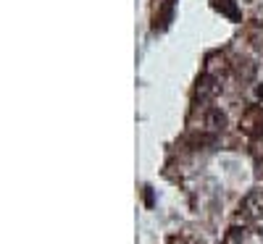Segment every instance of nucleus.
Returning <instances> with one entry per match:
<instances>
[{
    "instance_id": "obj_1",
    "label": "nucleus",
    "mask_w": 263,
    "mask_h": 244,
    "mask_svg": "<svg viewBox=\"0 0 263 244\" xmlns=\"http://www.w3.org/2000/svg\"><path fill=\"white\" fill-rule=\"evenodd\" d=\"M239 129L250 139H260L263 137V105H250L242 113V118H239Z\"/></svg>"
},
{
    "instance_id": "obj_2",
    "label": "nucleus",
    "mask_w": 263,
    "mask_h": 244,
    "mask_svg": "<svg viewBox=\"0 0 263 244\" xmlns=\"http://www.w3.org/2000/svg\"><path fill=\"white\" fill-rule=\"evenodd\" d=\"M218 90H221V87H218V79L205 71L200 79H197V84H195V100L208 103V100H213L218 95Z\"/></svg>"
},
{
    "instance_id": "obj_3",
    "label": "nucleus",
    "mask_w": 263,
    "mask_h": 244,
    "mask_svg": "<svg viewBox=\"0 0 263 244\" xmlns=\"http://www.w3.org/2000/svg\"><path fill=\"white\" fill-rule=\"evenodd\" d=\"M174 11H177V0H163V3L156 8V16H153V32L168 29L171 21H174Z\"/></svg>"
},
{
    "instance_id": "obj_4",
    "label": "nucleus",
    "mask_w": 263,
    "mask_h": 244,
    "mask_svg": "<svg viewBox=\"0 0 263 244\" xmlns=\"http://www.w3.org/2000/svg\"><path fill=\"white\" fill-rule=\"evenodd\" d=\"M242 218H248V220L263 218V192H250L242 199Z\"/></svg>"
},
{
    "instance_id": "obj_5",
    "label": "nucleus",
    "mask_w": 263,
    "mask_h": 244,
    "mask_svg": "<svg viewBox=\"0 0 263 244\" xmlns=\"http://www.w3.org/2000/svg\"><path fill=\"white\" fill-rule=\"evenodd\" d=\"M205 129L224 131L227 129V113H221L218 108H208V113H205Z\"/></svg>"
},
{
    "instance_id": "obj_6",
    "label": "nucleus",
    "mask_w": 263,
    "mask_h": 244,
    "mask_svg": "<svg viewBox=\"0 0 263 244\" xmlns=\"http://www.w3.org/2000/svg\"><path fill=\"white\" fill-rule=\"evenodd\" d=\"M213 8L221 11V13H224L227 18H232V21H242V13H239L237 0H213Z\"/></svg>"
},
{
    "instance_id": "obj_7",
    "label": "nucleus",
    "mask_w": 263,
    "mask_h": 244,
    "mask_svg": "<svg viewBox=\"0 0 263 244\" xmlns=\"http://www.w3.org/2000/svg\"><path fill=\"white\" fill-rule=\"evenodd\" d=\"M242 239H245V229H229L221 244H242Z\"/></svg>"
},
{
    "instance_id": "obj_8",
    "label": "nucleus",
    "mask_w": 263,
    "mask_h": 244,
    "mask_svg": "<svg viewBox=\"0 0 263 244\" xmlns=\"http://www.w3.org/2000/svg\"><path fill=\"white\" fill-rule=\"evenodd\" d=\"M242 244H263V234H260V231H253V229H250V231L245 229V239H242Z\"/></svg>"
},
{
    "instance_id": "obj_9",
    "label": "nucleus",
    "mask_w": 263,
    "mask_h": 244,
    "mask_svg": "<svg viewBox=\"0 0 263 244\" xmlns=\"http://www.w3.org/2000/svg\"><path fill=\"white\" fill-rule=\"evenodd\" d=\"M153 202H156V199H153V189H150V187H145V205H147V208H153Z\"/></svg>"
},
{
    "instance_id": "obj_10",
    "label": "nucleus",
    "mask_w": 263,
    "mask_h": 244,
    "mask_svg": "<svg viewBox=\"0 0 263 244\" xmlns=\"http://www.w3.org/2000/svg\"><path fill=\"white\" fill-rule=\"evenodd\" d=\"M253 155H255V158H263V145H260V142L253 147Z\"/></svg>"
},
{
    "instance_id": "obj_11",
    "label": "nucleus",
    "mask_w": 263,
    "mask_h": 244,
    "mask_svg": "<svg viewBox=\"0 0 263 244\" xmlns=\"http://www.w3.org/2000/svg\"><path fill=\"white\" fill-rule=\"evenodd\" d=\"M255 92H258V97H263V87H258V90H255Z\"/></svg>"
}]
</instances>
